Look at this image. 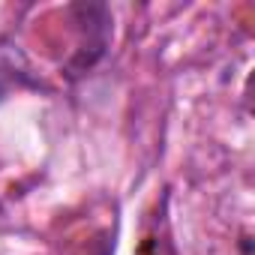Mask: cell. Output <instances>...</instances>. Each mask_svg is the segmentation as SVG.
<instances>
[{
	"instance_id": "obj_1",
	"label": "cell",
	"mask_w": 255,
	"mask_h": 255,
	"mask_svg": "<svg viewBox=\"0 0 255 255\" xmlns=\"http://www.w3.org/2000/svg\"><path fill=\"white\" fill-rule=\"evenodd\" d=\"M138 255H177L165 219H159V222L144 234V240H141V246H138Z\"/></svg>"
}]
</instances>
